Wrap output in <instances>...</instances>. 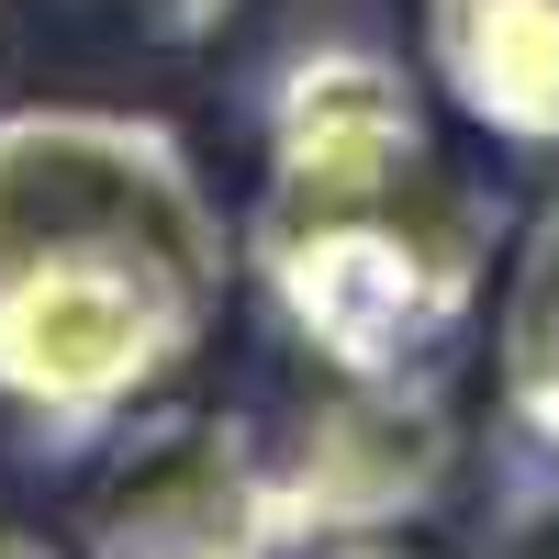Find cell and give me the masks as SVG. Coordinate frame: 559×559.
Returning <instances> with one entry per match:
<instances>
[{
    "label": "cell",
    "mask_w": 559,
    "mask_h": 559,
    "mask_svg": "<svg viewBox=\"0 0 559 559\" xmlns=\"http://www.w3.org/2000/svg\"><path fill=\"white\" fill-rule=\"evenodd\" d=\"M0 559H68L57 537H34V526H0Z\"/></svg>",
    "instance_id": "cell-10"
},
{
    "label": "cell",
    "mask_w": 559,
    "mask_h": 559,
    "mask_svg": "<svg viewBox=\"0 0 559 559\" xmlns=\"http://www.w3.org/2000/svg\"><path fill=\"white\" fill-rule=\"evenodd\" d=\"M247 236L146 112H0V403L34 437L123 426L202 358Z\"/></svg>",
    "instance_id": "cell-1"
},
{
    "label": "cell",
    "mask_w": 559,
    "mask_h": 559,
    "mask_svg": "<svg viewBox=\"0 0 559 559\" xmlns=\"http://www.w3.org/2000/svg\"><path fill=\"white\" fill-rule=\"evenodd\" d=\"M492 369H503V426L559 471V202H537V224L515 236L503 313H492Z\"/></svg>",
    "instance_id": "cell-7"
},
{
    "label": "cell",
    "mask_w": 559,
    "mask_h": 559,
    "mask_svg": "<svg viewBox=\"0 0 559 559\" xmlns=\"http://www.w3.org/2000/svg\"><path fill=\"white\" fill-rule=\"evenodd\" d=\"M79 559H292L269 437L247 414H146V426H123L79 503Z\"/></svg>",
    "instance_id": "cell-4"
},
{
    "label": "cell",
    "mask_w": 559,
    "mask_h": 559,
    "mask_svg": "<svg viewBox=\"0 0 559 559\" xmlns=\"http://www.w3.org/2000/svg\"><path fill=\"white\" fill-rule=\"evenodd\" d=\"M426 90L392 45L369 34H324L269 79V157H381V146H426Z\"/></svg>",
    "instance_id": "cell-6"
},
{
    "label": "cell",
    "mask_w": 559,
    "mask_h": 559,
    "mask_svg": "<svg viewBox=\"0 0 559 559\" xmlns=\"http://www.w3.org/2000/svg\"><path fill=\"white\" fill-rule=\"evenodd\" d=\"M292 559H448V548H414V537L392 526V537H313V548H292Z\"/></svg>",
    "instance_id": "cell-8"
},
{
    "label": "cell",
    "mask_w": 559,
    "mask_h": 559,
    "mask_svg": "<svg viewBox=\"0 0 559 559\" xmlns=\"http://www.w3.org/2000/svg\"><path fill=\"white\" fill-rule=\"evenodd\" d=\"M503 213L426 146L269 157L247 213V280L313 369H437L492 280Z\"/></svg>",
    "instance_id": "cell-2"
},
{
    "label": "cell",
    "mask_w": 559,
    "mask_h": 559,
    "mask_svg": "<svg viewBox=\"0 0 559 559\" xmlns=\"http://www.w3.org/2000/svg\"><path fill=\"white\" fill-rule=\"evenodd\" d=\"M292 548L313 537H392L426 526L459 471V414L437 369H324V392L280 426L269 448Z\"/></svg>",
    "instance_id": "cell-3"
},
{
    "label": "cell",
    "mask_w": 559,
    "mask_h": 559,
    "mask_svg": "<svg viewBox=\"0 0 559 559\" xmlns=\"http://www.w3.org/2000/svg\"><path fill=\"white\" fill-rule=\"evenodd\" d=\"M426 79L481 134L559 157V0H426Z\"/></svg>",
    "instance_id": "cell-5"
},
{
    "label": "cell",
    "mask_w": 559,
    "mask_h": 559,
    "mask_svg": "<svg viewBox=\"0 0 559 559\" xmlns=\"http://www.w3.org/2000/svg\"><path fill=\"white\" fill-rule=\"evenodd\" d=\"M515 559H559V503H526L515 515Z\"/></svg>",
    "instance_id": "cell-9"
}]
</instances>
